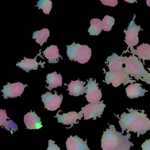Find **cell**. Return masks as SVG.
Masks as SVG:
<instances>
[{"label":"cell","mask_w":150,"mask_h":150,"mask_svg":"<svg viewBox=\"0 0 150 150\" xmlns=\"http://www.w3.org/2000/svg\"><path fill=\"white\" fill-rule=\"evenodd\" d=\"M24 122L28 129H38L43 127L41 118L35 112L27 113L24 116Z\"/></svg>","instance_id":"cell-14"},{"label":"cell","mask_w":150,"mask_h":150,"mask_svg":"<svg viewBox=\"0 0 150 150\" xmlns=\"http://www.w3.org/2000/svg\"><path fill=\"white\" fill-rule=\"evenodd\" d=\"M38 55H39V54L35 57V59H28L24 57V59L22 60L21 62H18L17 64H16V65L22 69L23 71H26L27 72H29V71L31 70H37L39 65H42L43 68H44V66L43 65L45 64V62H44L42 64L41 62L38 63L37 61V57Z\"/></svg>","instance_id":"cell-17"},{"label":"cell","mask_w":150,"mask_h":150,"mask_svg":"<svg viewBox=\"0 0 150 150\" xmlns=\"http://www.w3.org/2000/svg\"><path fill=\"white\" fill-rule=\"evenodd\" d=\"M147 69H148V70H149V71H150V67H149V68H147Z\"/></svg>","instance_id":"cell-32"},{"label":"cell","mask_w":150,"mask_h":150,"mask_svg":"<svg viewBox=\"0 0 150 150\" xmlns=\"http://www.w3.org/2000/svg\"><path fill=\"white\" fill-rule=\"evenodd\" d=\"M108 124L109 125V129L103 132L101 140V146L103 150H115L125 140L130 139V133H127L126 136L123 135L122 132L117 131L114 125Z\"/></svg>","instance_id":"cell-2"},{"label":"cell","mask_w":150,"mask_h":150,"mask_svg":"<svg viewBox=\"0 0 150 150\" xmlns=\"http://www.w3.org/2000/svg\"><path fill=\"white\" fill-rule=\"evenodd\" d=\"M146 2L147 6L150 7V0H147L146 1Z\"/></svg>","instance_id":"cell-31"},{"label":"cell","mask_w":150,"mask_h":150,"mask_svg":"<svg viewBox=\"0 0 150 150\" xmlns=\"http://www.w3.org/2000/svg\"><path fill=\"white\" fill-rule=\"evenodd\" d=\"M125 1H126V2H129V3H134L135 1H125Z\"/></svg>","instance_id":"cell-30"},{"label":"cell","mask_w":150,"mask_h":150,"mask_svg":"<svg viewBox=\"0 0 150 150\" xmlns=\"http://www.w3.org/2000/svg\"><path fill=\"white\" fill-rule=\"evenodd\" d=\"M43 53L50 64H57L59 61V57L63 59L62 56L59 54V50L57 45H51L47 47Z\"/></svg>","instance_id":"cell-19"},{"label":"cell","mask_w":150,"mask_h":150,"mask_svg":"<svg viewBox=\"0 0 150 150\" xmlns=\"http://www.w3.org/2000/svg\"><path fill=\"white\" fill-rule=\"evenodd\" d=\"M50 31L48 29L44 28L39 31H36L33 34V39L42 47L45 42H47L48 38L50 37Z\"/></svg>","instance_id":"cell-22"},{"label":"cell","mask_w":150,"mask_h":150,"mask_svg":"<svg viewBox=\"0 0 150 150\" xmlns=\"http://www.w3.org/2000/svg\"><path fill=\"white\" fill-rule=\"evenodd\" d=\"M130 53L138 57L139 59H143V64L145 60H150V45L148 44L143 43L137 47V50L134 48H130Z\"/></svg>","instance_id":"cell-18"},{"label":"cell","mask_w":150,"mask_h":150,"mask_svg":"<svg viewBox=\"0 0 150 150\" xmlns=\"http://www.w3.org/2000/svg\"><path fill=\"white\" fill-rule=\"evenodd\" d=\"M105 82L108 85L111 83L113 86L117 87L122 84L125 86L128 83L133 84L136 81L132 79L129 74L123 70L122 72L115 74H111L109 71L107 72L106 73Z\"/></svg>","instance_id":"cell-5"},{"label":"cell","mask_w":150,"mask_h":150,"mask_svg":"<svg viewBox=\"0 0 150 150\" xmlns=\"http://www.w3.org/2000/svg\"><path fill=\"white\" fill-rule=\"evenodd\" d=\"M124 71L137 80H141L150 85V74L146 71L144 65L137 57L132 54L127 57Z\"/></svg>","instance_id":"cell-3"},{"label":"cell","mask_w":150,"mask_h":150,"mask_svg":"<svg viewBox=\"0 0 150 150\" xmlns=\"http://www.w3.org/2000/svg\"><path fill=\"white\" fill-rule=\"evenodd\" d=\"M103 5L111 7H115L118 4L117 0H103L101 1Z\"/></svg>","instance_id":"cell-27"},{"label":"cell","mask_w":150,"mask_h":150,"mask_svg":"<svg viewBox=\"0 0 150 150\" xmlns=\"http://www.w3.org/2000/svg\"><path fill=\"white\" fill-rule=\"evenodd\" d=\"M127 57L126 56L119 57L115 53H113L111 56L108 57L107 62H105V63L107 64L110 72L115 74L122 72L124 68L123 65L125 64Z\"/></svg>","instance_id":"cell-11"},{"label":"cell","mask_w":150,"mask_h":150,"mask_svg":"<svg viewBox=\"0 0 150 150\" xmlns=\"http://www.w3.org/2000/svg\"><path fill=\"white\" fill-rule=\"evenodd\" d=\"M28 85H23L21 82L11 84L8 82L7 85L3 86V90L1 92L3 93V96L4 99L9 98H16L18 96H21L24 91V89Z\"/></svg>","instance_id":"cell-10"},{"label":"cell","mask_w":150,"mask_h":150,"mask_svg":"<svg viewBox=\"0 0 150 150\" xmlns=\"http://www.w3.org/2000/svg\"><path fill=\"white\" fill-rule=\"evenodd\" d=\"M54 92V94L50 92H46V93L42 95L41 96L42 101L45 105V108L50 111H55L59 108L63 100V95H58L57 91Z\"/></svg>","instance_id":"cell-9"},{"label":"cell","mask_w":150,"mask_h":150,"mask_svg":"<svg viewBox=\"0 0 150 150\" xmlns=\"http://www.w3.org/2000/svg\"><path fill=\"white\" fill-rule=\"evenodd\" d=\"M7 119H9L10 118L7 116L6 110H0V126L5 127L6 129L13 134V131L18 130V126L13 120L7 121Z\"/></svg>","instance_id":"cell-20"},{"label":"cell","mask_w":150,"mask_h":150,"mask_svg":"<svg viewBox=\"0 0 150 150\" xmlns=\"http://www.w3.org/2000/svg\"><path fill=\"white\" fill-rule=\"evenodd\" d=\"M142 150H150V139H146L141 145Z\"/></svg>","instance_id":"cell-29"},{"label":"cell","mask_w":150,"mask_h":150,"mask_svg":"<svg viewBox=\"0 0 150 150\" xmlns=\"http://www.w3.org/2000/svg\"><path fill=\"white\" fill-rule=\"evenodd\" d=\"M91 26L88 30L89 35L92 36H98L103 30L102 21L98 19H93L90 21Z\"/></svg>","instance_id":"cell-23"},{"label":"cell","mask_w":150,"mask_h":150,"mask_svg":"<svg viewBox=\"0 0 150 150\" xmlns=\"http://www.w3.org/2000/svg\"><path fill=\"white\" fill-rule=\"evenodd\" d=\"M61 111H62L61 110L58 111L56 115L55 116V117L57 118L58 122L59 123H61L65 125H71V127L68 128V129L72 128L74 124H79V122H77V120H81V118L84 116L82 110L78 113L75 111H71L67 114L64 113L62 115H59V113Z\"/></svg>","instance_id":"cell-12"},{"label":"cell","mask_w":150,"mask_h":150,"mask_svg":"<svg viewBox=\"0 0 150 150\" xmlns=\"http://www.w3.org/2000/svg\"><path fill=\"white\" fill-rule=\"evenodd\" d=\"M86 83V81H81L79 79L75 81H71L69 85H67L65 83L64 85L68 86L67 90L69 91L70 95L79 96L80 95H83L84 93H86V87H84Z\"/></svg>","instance_id":"cell-15"},{"label":"cell","mask_w":150,"mask_h":150,"mask_svg":"<svg viewBox=\"0 0 150 150\" xmlns=\"http://www.w3.org/2000/svg\"><path fill=\"white\" fill-rule=\"evenodd\" d=\"M55 142L51 139L49 140V146L47 150H61L57 145L55 144Z\"/></svg>","instance_id":"cell-28"},{"label":"cell","mask_w":150,"mask_h":150,"mask_svg":"<svg viewBox=\"0 0 150 150\" xmlns=\"http://www.w3.org/2000/svg\"><path fill=\"white\" fill-rule=\"evenodd\" d=\"M36 7H38V9H42L45 14L49 15L51 11L52 7V1L50 0H40L38 2Z\"/></svg>","instance_id":"cell-24"},{"label":"cell","mask_w":150,"mask_h":150,"mask_svg":"<svg viewBox=\"0 0 150 150\" xmlns=\"http://www.w3.org/2000/svg\"><path fill=\"white\" fill-rule=\"evenodd\" d=\"M136 17V15L134 14L133 20L131 21L129 24L127 30H125L124 33H125V42L128 45L127 50L129 48H133L134 46L138 44L139 43V32L141 29L140 26H137L135 24L134 20Z\"/></svg>","instance_id":"cell-6"},{"label":"cell","mask_w":150,"mask_h":150,"mask_svg":"<svg viewBox=\"0 0 150 150\" xmlns=\"http://www.w3.org/2000/svg\"><path fill=\"white\" fill-rule=\"evenodd\" d=\"M46 83L49 84L48 86H45L50 91H51L53 88H56L62 85V77L61 74H57L55 71L52 73L49 74L46 76Z\"/></svg>","instance_id":"cell-21"},{"label":"cell","mask_w":150,"mask_h":150,"mask_svg":"<svg viewBox=\"0 0 150 150\" xmlns=\"http://www.w3.org/2000/svg\"><path fill=\"white\" fill-rule=\"evenodd\" d=\"M87 140L84 141L78 136H70L66 142L67 150H90L87 144Z\"/></svg>","instance_id":"cell-13"},{"label":"cell","mask_w":150,"mask_h":150,"mask_svg":"<svg viewBox=\"0 0 150 150\" xmlns=\"http://www.w3.org/2000/svg\"><path fill=\"white\" fill-rule=\"evenodd\" d=\"M125 91L129 98L134 99L144 96L145 93L148 92V90L142 88V85L140 83H135L131 84L127 86Z\"/></svg>","instance_id":"cell-16"},{"label":"cell","mask_w":150,"mask_h":150,"mask_svg":"<svg viewBox=\"0 0 150 150\" xmlns=\"http://www.w3.org/2000/svg\"><path fill=\"white\" fill-rule=\"evenodd\" d=\"M67 57L69 60L78 61L79 64H85L89 61L92 56L91 49L86 45H81L74 42L71 45H67Z\"/></svg>","instance_id":"cell-4"},{"label":"cell","mask_w":150,"mask_h":150,"mask_svg":"<svg viewBox=\"0 0 150 150\" xmlns=\"http://www.w3.org/2000/svg\"><path fill=\"white\" fill-rule=\"evenodd\" d=\"M115 20L113 17L108 15L106 16L102 21L103 30L104 31H110L115 24Z\"/></svg>","instance_id":"cell-25"},{"label":"cell","mask_w":150,"mask_h":150,"mask_svg":"<svg viewBox=\"0 0 150 150\" xmlns=\"http://www.w3.org/2000/svg\"><path fill=\"white\" fill-rule=\"evenodd\" d=\"M129 113L124 112L119 117L118 115L116 117L119 119L118 123L121 126L122 133L126 130L127 133L130 132H137L138 137L140 135H144L148 131L150 130V120L147 117V115L144 114V110L139 112L137 110L127 108Z\"/></svg>","instance_id":"cell-1"},{"label":"cell","mask_w":150,"mask_h":150,"mask_svg":"<svg viewBox=\"0 0 150 150\" xmlns=\"http://www.w3.org/2000/svg\"><path fill=\"white\" fill-rule=\"evenodd\" d=\"M88 84L86 86L87 88L86 97L88 102L91 104L98 103L100 101L102 96L101 91L98 87V83L96 80L93 81V79L90 78L89 81L87 80Z\"/></svg>","instance_id":"cell-8"},{"label":"cell","mask_w":150,"mask_h":150,"mask_svg":"<svg viewBox=\"0 0 150 150\" xmlns=\"http://www.w3.org/2000/svg\"><path fill=\"white\" fill-rule=\"evenodd\" d=\"M129 139H128L125 140L122 144L120 145L114 150H130V148L132 146H133L134 144L130 142Z\"/></svg>","instance_id":"cell-26"},{"label":"cell","mask_w":150,"mask_h":150,"mask_svg":"<svg viewBox=\"0 0 150 150\" xmlns=\"http://www.w3.org/2000/svg\"><path fill=\"white\" fill-rule=\"evenodd\" d=\"M103 101L102 100L98 103L89 104L86 105L85 107L81 108V110L83 111L84 119L88 120L93 118V120H96L97 117H101L106 105L103 103Z\"/></svg>","instance_id":"cell-7"}]
</instances>
